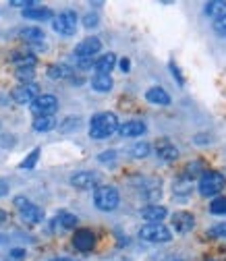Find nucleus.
I'll use <instances>...</instances> for the list:
<instances>
[{"label":"nucleus","instance_id":"obj_1","mask_svg":"<svg viewBox=\"0 0 226 261\" xmlns=\"http://www.w3.org/2000/svg\"><path fill=\"white\" fill-rule=\"evenodd\" d=\"M118 116L114 112H98L89 120V137L91 139H106L118 130Z\"/></svg>","mask_w":226,"mask_h":261},{"label":"nucleus","instance_id":"obj_2","mask_svg":"<svg viewBox=\"0 0 226 261\" xmlns=\"http://www.w3.org/2000/svg\"><path fill=\"white\" fill-rule=\"evenodd\" d=\"M93 203L100 212H114L120 203V195L110 185H100L93 189Z\"/></svg>","mask_w":226,"mask_h":261},{"label":"nucleus","instance_id":"obj_3","mask_svg":"<svg viewBox=\"0 0 226 261\" xmlns=\"http://www.w3.org/2000/svg\"><path fill=\"white\" fill-rule=\"evenodd\" d=\"M224 185H226V178H224L220 172H216V170H206V172L202 174V178H199L197 189H199V193L204 195V197H214V195H218V193L224 189Z\"/></svg>","mask_w":226,"mask_h":261},{"label":"nucleus","instance_id":"obj_4","mask_svg":"<svg viewBox=\"0 0 226 261\" xmlns=\"http://www.w3.org/2000/svg\"><path fill=\"white\" fill-rule=\"evenodd\" d=\"M15 207H17V212H19V216L25 224H40L44 220L42 207L31 203L27 197H15Z\"/></svg>","mask_w":226,"mask_h":261},{"label":"nucleus","instance_id":"obj_5","mask_svg":"<svg viewBox=\"0 0 226 261\" xmlns=\"http://www.w3.org/2000/svg\"><path fill=\"white\" fill-rule=\"evenodd\" d=\"M139 239L145 243H168L172 241V232L164 224H145L139 230Z\"/></svg>","mask_w":226,"mask_h":261},{"label":"nucleus","instance_id":"obj_6","mask_svg":"<svg viewBox=\"0 0 226 261\" xmlns=\"http://www.w3.org/2000/svg\"><path fill=\"white\" fill-rule=\"evenodd\" d=\"M52 27L60 36H73L77 31V13L75 11H62L52 19Z\"/></svg>","mask_w":226,"mask_h":261},{"label":"nucleus","instance_id":"obj_7","mask_svg":"<svg viewBox=\"0 0 226 261\" xmlns=\"http://www.w3.org/2000/svg\"><path fill=\"white\" fill-rule=\"evenodd\" d=\"M58 110V97L52 93H42L31 102V112L36 116H54Z\"/></svg>","mask_w":226,"mask_h":261},{"label":"nucleus","instance_id":"obj_8","mask_svg":"<svg viewBox=\"0 0 226 261\" xmlns=\"http://www.w3.org/2000/svg\"><path fill=\"white\" fill-rule=\"evenodd\" d=\"M40 95V87L38 83H21L19 87H15L11 91V97L17 104H31Z\"/></svg>","mask_w":226,"mask_h":261},{"label":"nucleus","instance_id":"obj_9","mask_svg":"<svg viewBox=\"0 0 226 261\" xmlns=\"http://www.w3.org/2000/svg\"><path fill=\"white\" fill-rule=\"evenodd\" d=\"M73 247L81 253H87L95 247V234L89 230V228H79V230H75L73 234Z\"/></svg>","mask_w":226,"mask_h":261},{"label":"nucleus","instance_id":"obj_10","mask_svg":"<svg viewBox=\"0 0 226 261\" xmlns=\"http://www.w3.org/2000/svg\"><path fill=\"white\" fill-rule=\"evenodd\" d=\"M102 50V42L98 38H85L75 46V56L77 58H93Z\"/></svg>","mask_w":226,"mask_h":261},{"label":"nucleus","instance_id":"obj_11","mask_svg":"<svg viewBox=\"0 0 226 261\" xmlns=\"http://www.w3.org/2000/svg\"><path fill=\"white\" fill-rule=\"evenodd\" d=\"M71 185L75 189H95V187H100V174H95V172H75L71 176Z\"/></svg>","mask_w":226,"mask_h":261},{"label":"nucleus","instance_id":"obj_12","mask_svg":"<svg viewBox=\"0 0 226 261\" xmlns=\"http://www.w3.org/2000/svg\"><path fill=\"white\" fill-rule=\"evenodd\" d=\"M172 226L177 232L187 234L195 228V216L191 212H177V214H172Z\"/></svg>","mask_w":226,"mask_h":261},{"label":"nucleus","instance_id":"obj_13","mask_svg":"<svg viewBox=\"0 0 226 261\" xmlns=\"http://www.w3.org/2000/svg\"><path fill=\"white\" fill-rule=\"evenodd\" d=\"M156 153H158V158H162L164 162H174V160L179 158L177 145H174L170 139H166V137H162V139L156 141Z\"/></svg>","mask_w":226,"mask_h":261},{"label":"nucleus","instance_id":"obj_14","mask_svg":"<svg viewBox=\"0 0 226 261\" xmlns=\"http://www.w3.org/2000/svg\"><path fill=\"white\" fill-rule=\"evenodd\" d=\"M145 130H147V126L143 120H127V122L118 124V133L122 137H141V135H145Z\"/></svg>","mask_w":226,"mask_h":261},{"label":"nucleus","instance_id":"obj_15","mask_svg":"<svg viewBox=\"0 0 226 261\" xmlns=\"http://www.w3.org/2000/svg\"><path fill=\"white\" fill-rule=\"evenodd\" d=\"M116 67V54L108 52V54H102L100 58L93 60V69L98 71V75H110V71Z\"/></svg>","mask_w":226,"mask_h":261},{"label":"nucleus","instance_id":"obj_16","mask_svg":"<svg viewBox=\"0 0 226 261\" xmlns=\"http://www.w3.org/2000/svg\"><path fill=\"white\" fill-rule=\"evenodd\" d=\"M145 100H147L149 104L168 106V104H170V95H168V91L162 89V87H149V89L145 91Z\"/></svg>","mask_w":226,"mask_h":261},{"label":"nucleus","instance_id":"obj_17","mask_svg":"<svg viewBox=\"0 0 226 261\" xmlns=\"http://www.w3.org/2000/svg\"><path fill=\"white\" fill-rule=\"evenodd\" d=\"M166 216H168V212L162 205H147V207L141 210V218L147 220L149 224H160Z\"/></svg>","mask_w":226,"mask_h":261},{"label":"nucleus","instance_id":"obj_18","mask_svg":"<svg viewBox=\"0 0 226 261\" xmlns=\"http://www.w3.org/2000/svg\"><path fill=\"white\" fill-rule=\"evenodd\" d=\"M23 17L31 19V21H50V19H54V15L48 7H31V9L23 11Z\"/></svg>","mask_w":226,"mask_h":261},{"label":"nucleus","instance_id":"obj_19","mask_svg":"<svg viewBox=\"0 0 226 261\" xmlns=\"http://www.w3.org/2000/svg\"><path fill=\"white\" fill-rule=\"evenodd\" d=\"M19 36H21V40L27 42V44H40V42H44V31H42L40 27H36V25L21 29Z\"/></svg>","mask_w":226,"mask_h":261},{"label":"nucleus","instance_id":"obj_20","mask_svg":"<svg viewBox=\"0 0 226 261\" xmlns=\"http://www.w3.org/2000/svg\"><path fill=\"white\" fill-rule=\"evenodd\" d=\"M112 85H114V81L110 75H93L91 77V87L98 93H108L112 89Z\"/></svg>","mask_w":226,"mask_h":261},{"label":"nucleus","instance_id":"obj_21","mask_svg":"<svg viewBox=\"0 0 226 261\" xmlns=\"http://www.w3.org/2000/svg\"><path fill=\"white\" fill-rule=\"evenodd\" d=\"M204 13L208 17H212V19H222L226 15V3H222V0H212V3H206Z\"/></svg>","mask_w":226,"mask_h":261},{"label":"nucleus","instance_id":"obj_22","mask_svg":"<svg viewBox=\"0 0 226 261\" xmlns=\"http://www.w3.org/2000/svg\"><path fill=\"white\" fill-rule=\"evenodd\" d=\"M191 191H193V180L187 178V176H179L172 182V193L174 195H181V197H185V195H189Z\"/></svg>","mask_w":226,"mask_h":261},{"label":"nucleus","instance_id":"obj_23","mask_svg":"<svg viewBox=\"0 0 226 261\" xmlns=\"http://www.w3.org/2000/svg\"><path fill=\"white\" fill-rule=\"evenodd\" d=\"M54 224H60V228H64V230H73L77 226V216H73L69 212H58L54 218Z\"/></svg>","mask_w":226,"mask_h":261},{"label":"nucleus","instance_id":"obj_24","mask_svg":"<svg viewBox=\"0 0 226 261\" xmlns=\"http://www.w3.org/2000/svg\"><path fill=\"white\" fill-rule=\"evenodd\" d=\"M54 126H56L54 116H36L34 118V130H38V133H48Z\"/></svg>","mask_w":226,"mask_h":261},{"label":"nucleus","instance_id":"obj_25","mask_svg":"<svg viewBox=\"0 0 226 261\" xmlns=\"http://www.w3.org/2000/svg\"><path fill=\"white\" fill-rule=\"evenodd\" d=\"M11 62L17 64V69H21V67H36V56L29 54V52H19V54H13Z\"/></svg>","mask_w":226,"mask_h":261},{"label":"nucleus","instance_id":"obj_26","mask_svg":"<svg viewBox=\"0 0 226 261\" xmlns=\"http://www.w3.org/2000/svg\"><path fill=\"white\" fill-rule=\"evenodd\" d=\"M69 75H71V71H69V67H64V64H52V67H48L50 79H64Z\"/></svg>","mask_w":226,"mask_h":261},{"label":"nucleus","instance_id":"obj_27","mask_svg":"<svg viewBox=\"0 0 226 261\" xmlns=\"http://www.w3.org/2000/svg\"><path fill=\"white\" fill-rule=\"evenodd\" d=\"M129 153H131L133 158H137V160H143V158L149 155V143H145V141H137L131 149H129Z\"/></svg>","mask_w":226,"mask_h":261},{"label":"nucleus","instance_id":"obj_28","mask_svg":"<svg viewBox=\"0 0 226 261\" xmlns=\"http://www.w3.org/2000/svg\"><path fill=\"white\" fill-rule=\"evenodd\" d=\"M15 77H17L21 83H31V79L36 77V67H21V69H17Z\"/></svg>","mask_w":226,"mask_h":261},{"label":"nucleus","instance_id":"obj_29","mask_svg":"<svg viewBox=\"0 0 226 261\" xmlns=\"http://www.w3.org/2000/svg\"><path fill=\"white\" fill-rule=\"evenodd\" d=\"M210 212L216 216H226V197H216L210 203Z\"/></svg>","mask_w":226,"mask_h":261},{"label":"nucleus","instance_id":"obj_30","mask_svg":"<svg viewBox=\"0 0 226 261\" xmlns=\"http://www.w3.org/2000/svg\"><path fill=\"white\" fill-rule=\"evenodd\" d=\"M206 234H208L210 239H226V222L212 226V228H210V230H208Z\"/></svg>","mask_w":226,"mask_h":261},{"label":"nucleus","instance_id":"obj_31","mask_svg":"<svg viewBox=\"0 0 226 261\" xmlns=\"http://www.w3.org/2000/svg\"><path fill=\"white\" fill-rule=\"evenodd\" d=\"M38 158H40V149L36 147L34 151H31V153L27 155V160H23V162H21V168H25V170L34 168V166H36V162H38Z\"/></svg>","mask_w":226,"mask_h":261},{"label":"nucleus","instance_id":"obj_32","mask_svg":"<svg viewBox=\"0 0 226 261\" xmlns=\"http://www.w3.org/2000/svg\"><path fill=\"white\" fill-rule=\"evenodd\" d=\"M77 126H79V118H77V116H71V118H64L60 130H62V133H69V130H73V128H77Z\"/></svg>","mask_w":226,"mask_h":261},{"label":"nucleus","instance_id":"obj_33","mask_svg":"<svg viewBox=\"0 0 226 261\" xmlns=\"http://www.w3.org/2000/svg\"><path fill=\"white\" fill-rule=\"evenodd\" d=\"M98 23H100V17L95 15V13H87V15H83V25H85L87 29L98 27Z\"/></svg>","mask_w":226,"mask_h":261},{"label":"nucleus","instance_id":"obj_34","mask_svg":"<svg viewBox=\"0 0 226 261\" xmlns=\"http://www.w3.org/2000/svg\"><path fill=\"white\" fill-rule=\"evenodd\" d=\"M214 31H216V34H220V36H226V15L222 19L214 21Z\"/></svg>","mask_w":226,"mask_h":261},{"label":"nucleus","instance_id":"obj_35","mask_svg":"<svg viewBox=\"0 0 226 261\" xmlns=\"http://www.w3.org/2000/svg\"><path fill=\"white\" fill-rule=\"evenodd\" d=\"M11 7H23L27 11L31 7H36V3H34V0H11Z\"/></svg>","mask_w":226,"mask_h":261},{"label":"nucleus","instance_id":"obj_36","mask_svg":"<svg viewBox=\"0 0 226 261\" xmlns=\"http://www.w3.org/2000/svg\"><path fill=\"white\" fill-rule=\"evenodd\" d=\"M114 158H116V151H114V149H110V151H104V153H100V155H98V160L102 162V164H108V162H112Z\"/></svg>","mask_w":226,"mask_h":261},{"label":"nucleus","instance_id":"obj_37","mask_svg":"<svg viewBox=\"0 0 226 261\" xmlns=\"http://www.w3.org/2000/svg\"><path fill=\"white\" fill-rule=\"evenodd\" d=\"M77 67H79V69H89V67H93V58H77Z\"/></svg>","mask_w":226,"mask_h":261},{"label":"nucleus","instance_id":"obj_38","mask_svg":"<svg viewBox=\"0 0 226 261\" xmlns=\"http://www.w3.org/2000/svg\"><path fill=\"white\" fill-rule=\"evenodd\" d=\"M170 71L174 73V77H177V81H179V83L183 85V83H185V79H183V75H181V71H179V67H177V62H174V60L170 62Z\"/></svg>","mask_w":226,"mask_h":261},{"label":"nucleus","instance_id":"obj_39","mask_svg":"<svg viewBox=\"0 0 226 261\" xmlns=\"http://www.w3.org/2000/svg\"><path fill=\"white\" fill-rule=\"evenodd\" d=\"M11 257H13L15 261H21V259L25 257V249H13V251H11Z\"/></svg>","mask_w":226,"mask_h":261},{"label":"nucleus","instance_id":"obj_40","mask_svg":"<svg viewBox=\"0 0 226 261\" xmlns=\"http://www.w3.org/2000/svg\"><path fill=\"white\" fill-rule=\"evenodd\" d=\"M5 195H9V182L0 178V197H5Z\"/></svg>","mask_w":226,"mask_h":261},{"label":"nucleus","instance_id":"obj_41","mask_svg":"<svg viewBox=\"0 0 226 261\" xmlns=\"http://www.w3.org/2000/svg\"><path fill=\"white\" fill-rule=\"evenodd\" d=\"M129 69H131V62H129V58H120V71L127 73Z\"/></svg>","mask_w":226,"mask_h":261},{"label":"nucleus","instance_id":"obj_42","mask_svg":"<svg viewBox=\"0 0 226 261\" xmlns=\"http://www.w3.org/2000/svg\"><path fill=\"white\" fill-rule=\"evenodd\" d=\"M48 261H73L71 257H52V259H48Z\"/></svg>","mask_w":226,"mask_h":261},{"label":"nucleus","instance_id":"obj_43","mask_svg":"<svg viewBox=\"0 0 226 261\" xmlns=\"http://www.w3.org/2000/svg\"><path fill=\"white\" fill-rule=\"evenodd\" d=\"M3 222H7V212L0 210V224H3Z\"/></svg>","mask_w":226,"mask_h":261},{"label":"nucleus","instance_id":"obj_44","mask_svg":"<svg viewBox=\"0 0 226 261\" xmlns=\"http://www.w3.org/2000/svg\"><path fill=\"white\" fill-rule=\"evenodd\" d=\"M206 261H216V259H206Z\"/></svg>","mask_w":226,"mask_h":261}]
</instances>
